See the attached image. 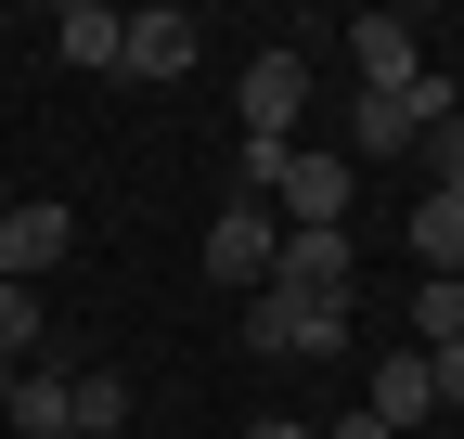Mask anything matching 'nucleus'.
I'll use <instances>...</instances> for the list:
<instances>
[{"mask_svg":"<svg viewBox=\"0 0 464 439\" xmlns=\"http://www.w3.org/2000/svg\"><path fill=\"white\" fill-rule=\"evenodd\" d=\"M439 117H464V91H451L439 65H413L400 91H362V103H348V169H362V155H413Z\"/></svg>","mask_w":464,"mask_h":439,"instance_id":"nucleus-1","label":"nucleus"},{"mask_svg":"<svg viewBox=\"0 0 464 439\" xmlns=\"http://www.w3.org/2000/svg\"><path fill=\"white\" fill-rule=\"evenodd\" d=\"M246 349H271V362H335V349H348V310H335V298H297V285H258V298H246Z\"/></svg>","mask_w":464,"mask_h":439,"instance_id":"nucleus-2","label":"nucleus"},{"mask_svg":"<svg viewBox=\"0 0 464 439\" xmlns=\"http://www.w3.org/2000/svg\"><path fill=\"white\" fill-rule=\"evenodd\" d=\"M232 117H246V142H297V117H310V52L271 39L258 65L232 78Z\"/></svg>","mask_w":464,"mask_h":439,"instance_id":"nucleus-3","label":"nucleus"},{"mask_svg":"<svg viewBox=\"0 0 464 439\" xmlns=\"http://www.w3.org/2000/svg\"><path fill=\"white\" fill-rule=\"evenodd\" d=\"M271 259H284V220L246 207V194H219V220H207V285H219V298H258Z\"/></svg>","mask_w":464,"mask_h":439,"instance_id":"nucleus-4","label":"nucleus"},{"mask_svg":"<svg viewBox=\"0 0 464 439\" xmlns=\"http://www.w3.org/2000/svg\"><path fill=\"white\" fill-rule=\"evenodd\" d=\"M348 194H362V169H348L335 142H297L271 181V220H297V233H348Z\"/></svg>","mask_w":464,"mask_h":439,"instance_id":"nucleus-5","label":"nucleus"},{"mask_svg":"<svg viewBox=\"0 0 464 439\" xmlns=\"http://www.w3.org/2000/svg\"><path fill=\"white\" fill-rule=\"evenodd\" d=\"M65 259H78V207H52V194L0 207V285H52Z\"/></svg>","mask_w":464,"mask_h":439,"instance_id":"nucleus-6","label":"nucleus"},{"mask_svg":"<svg viewBox=\"0 0 464 439\" xmlns=\"http://www.w3.org/2000/svg\"><path fill=\"white\" fill-rule=\"evenodd\" d=\"M116 78H194V14H181V0L130 14V52H116Z\"/></svg>","mask_w":464,"mask_h":439,"instance_id":"nucleus-7","label":"nucleus"},{"mask_svg":"<svg viewBox=\"0 0 464 439\" xmlns=\"http://www.w3.org/2000/svg\"><path fill=\"white\" fill-rule=\"evenodd\" d=\"M52 52H65L78 78H116V52H130V14H116V0H65V14H52Z\"/></svg>","mask_w":464,"mask_h":439,"instance_id":"nucleus-8","label":"nucleus"},{"mask_svg":"<svg viewBox=\"0 0 464 439\" xmlns=\"http://www.w3.org/2000/svg\"><path fill=\"white\" fill-rule=\"evenodd\" d=\"M271 285H297V298H335V310H348V285H362V259H348V233H284Z\"/></svg>","mask_w":464,"mask_h":439,"instance_id":"nucleus-9","label":"nucleus"},{"mask_svg":"<svg viewBox=\"0 0 464 439\" xmlns=\"http://www.w3.org/2000/svg\"><path fill=\"white\" fill-rule=\"evenodd\" d=\"M362 414H374L387 439H413V426L439 414V388H426V349H387V362H374V401H362Z\"/></svg>","mask_w":464,"mask_h":439,"instance_id":"nucleus-10","label":"nucleus"},{"mask_svg":"<svg viewBox=\"0 0 464 439\" xmlns=\"http://www.w3.org/2000/svg\"><path fill=\"white\" fill-rule=\"evenodd\" d=\"M348 52H362V91H400V78L426 65V39H413V14H362V26H348Z\"/></svg>","mask_w":464,"mask_h":439,"instance_id":"nucleus-11","label":"nucleus"},{"mask_svg":"<svg viewBox=\"0 0 464 439\" xmlns=\"http://www.w3.org/2000/svg\"><path fill=\"white\" fill-rule=\"evenodd\" d=\"M0 439H65V375H52V362H26V375H14V401H0Z\"/></svg>","mask_w":464,"mask_h":439,"instance_id":"nucleus-12","label":"nucleus"},{"mask_svg":"<svg viewBox=\"0 0 464 439\" xmlns=\"http://www.w3.org/2000/svg\"><path fill=\"white\" fill-rule=\"evenodd\" d=\"M400 233L426 246V271H439V285H464V194H413V220H400Z\"/></svg>","mask_w":464,"mask_h":439,"instance_id":"nucleus-13","label":"nucleus"},{"mask_svg":"<svg viewBox=\"0 0 464 439\" xmlns=\"http://www.w3.org/2000/svg\"><path fill=\"white\" fill-rule=\"evenodd\" d=\"M130 426V375H65V439H116Z\"/></svg>","mask_w":464,"mask_h":439,"instance_id":"nucleus-14","label":"nucleus"},{"mask_svg":"<svg viewBox=\"0 0 464 439\" xmlns=\"http://www.w3.org/2000/svg\"><path fill=\"white\" fill-rule=\"evenodd\" d=\"M413 337H426V349L464 337V285H439V271H426V285H413Z\"/></svg>","mask_w":464,"mask_h":439,"instance_id":"nucleus-15","label":"nucleus"},{"mask_svg":"<svg viewBox=\"0 0 464 439\" xmlns=\"http://www.w3.org/2000/svg\"><path fill=\"white\" fill-rule=\"evenodd\" d=\"M284 155H297V142H232V194H246V207H271V181H284Z\"/></svg>","mask_w":464,"mask_h":439,"instance_id":"nucleus-16","label":"nucleus"},{"mask_svg":"<svg viewBox=\"0 0 464 439\" xmlns=\"http://www.w3.org/2000/svg\"><path fill=\"white\" fill-rule=\"evenodd\" d=\"M0 362H39V285H0Z\"/></svg>","mask_w":464,"mask_h":439,"instance_id":"nucleus-17","label":"nucleus"},{"mask_svg":"<svg viewBox=\"0 0 464 439\" xmlns=\"http://www.w3.org/2000/svg\"><path fill=\"white\" fill-rule=\"evenodd\" d=\"M413 155H426V194H464V117H439Z\"/></svg>","mask_w":464,"mask_h":439,"instance_id":"nucleus-18","label":"nucleus"},{"mask_svg":"<svg viewBox=\"0 0 464 439\" xmlns=\"http://www.w3.org/2000/svg\"><path fill=\"white\" fill-rule=\"evenodd\" d=\"M426 388H439V414H464V337H451V349H426Z\"/></svg>","mask_w":464,"mask_h":439,"instance_id":"nucleus-19","label":"nucleus"},{"mask_svg":"<svg viewBox=\"0 0 464 439\" xmlns=\"http://www.w3.org/2000/svg\"><path fill=\"white\" fill-rule=\"evenodd\" d=\"M246 439H323V426H297V414H258V426H246Z\"/></svg>","mask_w":464,"mask_h":439,"instance_id":"nucleus-20","label":"nucleus"},{"mask_svg":"<svg viewBox=\"0 0 464 439\" xmlns=\"http://www.w3.org/2000/svg\"><path fill=\"white\" fill-rule=\"evenodd\" d=\"M323 439H387V426H374V414H335V426H323Z\"/></svg>","mask_w":464,"mask_h":439,"instance_id":"nucleus-21","label":"nucleus"},{"mask_svg":"<svg viewBox=\"0 0 464 439\" xmlns=\"http://www.w3.org/2000/svg\"><path fill=\"white\" fill-rule=\"evenodd\" d=\"M0 207H14V181H0Z\"/></svg>","mask_w":464,"mask_h":439,"instance_id":"nucleus-22","label":"nucleus"},{"mask_svg":"<svg viewBox=\"0 0 464 439\" xmlns=\"http://www.w3.org/2000/svg\"><path fill=\"white\" fill-rule=\"evenodd\" d=\"M116 439H130V426H116Z\"/></svg>","mask_w":464,"mask_h":439,"instance_id":"nucleus-23","label":"nucleus"}]
</instances>
